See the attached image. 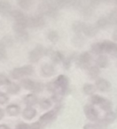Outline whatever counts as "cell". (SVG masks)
Instances as JSON below:
<instances>
[{"label": "cell", "mask_w": 117, "mask_h": 129, "mask_svg": "<svg viewBox=\"0 0 117 129\" xmlns=\"http://www.w3.org/2000/svg\"><path fill=\"white\" fill-rule=\"evenodd\" d=\"M41 72L45 77H51L55 74V68L51 64H43L41 67Z\"/></svg>", "instance_id": "obj_10"}, {"label": "cell", "mask_w": 117, "mask_h": 129, "mask_svg": "<svg viewBox=\"0 0 117 129\" xmlns=\"http://www.w3.org/2000/svg\"><path fill=\"white\" fill-rule=\"evenodd\" d=\"M20 71H21L22 75L24 76H29L34 73V67L31 66V64H27V66H24L22 67H20Z\"/></svg>", "instance_id": "obj_22"}, {"label": "cell", "mask_w": 117, "mask_h": 129, "mask_svg": "<svg viewBox=\"0 0 117 129\" xmlns=\"http://www.w3.org/2000/svg\"><path fill=\"white\" fill-rule=\"evenodd\" d=\"M103 100H104V98L99 95H92L91 97H90V102H91L92 104H95V105L96 104H99V105L102 103Z\"/></svg>", "instance_id": "obj_34"}, {"label": "cell", "mask_w": 117, "mask_h": 129, "mask_svg": "<svg viewBox=\"0 0 117 129\" xmlns=\"http://www.w3.org/2000/svg\"><path fill=\"white\" fill-rule=\"evenodd\" d=\"M38 98L36 95L34 94H29L24 97V103L28 105V107H31L32 105H35L36 104H37Z\"/></svg>", "instance_id": "obj_16"}, {"label": "cell", "mask_w": 117, "mask_h": 129, "mask_svg": "<svg viewBox=\"0 0 117 129\" xmlns=\"http://www.w3.org/2000/svg\"><path fill=\"white\" fill-rule=\"evenodd\" d=\"M8 101V96L4 93H0V104H6Z\"/></svg>", "instance_id": "obj_42"}, {"label": "cell", "mask_w": 117, "mask_h": 129, "mask_svg": "<svg viewBox=\"0 0 117 129\" xmlns=\"http://www.w3.org/2000/svg\"><path fill=\"white\" fill-rule=\"evenodd\" d=\"M20 85H21L22 88H24L25 89L33 91L35 88L36 82L33 81L32 80H30V79H23V80H21V81H20Z\"/></svg>", "instance_id": "obj_17"}, {"label": "cell", "mask_w": 117, "mask_h": 129, "mask_svg": "<svg viewBox=\"0 0 117 129\" xmlns=\"http://www.w3.org/2000/svg\"><path fill=\"white\" fill-rule=\"evenodd\" d=\"M64 94H62L61 92H57V93H54L53 95L52 96V100L55 103H60V101L63 98Z\"/></svg>", "instance_id": "obj_36"}, {"label": "cell", "mask_w": 117, "mask_h": 129, "mask_svg": "<svg viewBox=\"0 0 117 129\" xmlns=\"http://www.w3.org/2000/svg\"><path fill=\"white\" fill-rule=\"evenodd\" d=\"M91 63V57L88 52H83L76 59V64L80 68L88 69Z\"/></svg>", "instance_id": "obj_2"}, {"label": "cell", "mask_w": 117, "mask_h": 129, "mask_svg": "<svg viewBox=\"0 0 117 129\" xmlns=\"http://www.w3.org/2000/svg\"><path fill=\"white\" fill-rule=\"evenodd\" d=\"M109 24H117V10L114 9L106 17Z\"/></svg>", "instance_id": "obj_28"}, {"label": "cell", "mask_w": 117, "mask_h": 129, "mask_svg": "<svg viewBox=\"0 0 117 129\" xmlns=\"http://www.w3.org/2000/svg\"><path fill=\"white\" fill-rule=\"evenodd\" d=\"M91 51L94 54H101L102 53V49H101V43H96L94 44H92L91 46Z\"/></svg>", "instance_id": "obj_35"}, {"label": "cell", "mask_w": 117, "mask_h": 129, "mask_svg": "<svg viewBox=\"0 0 117 129\" xmlns=\"http://www.w3.org/2000/svg\"><path fill=\"white\" fill-rule=\"evenodd\" d=\"M57 114H58V113L54 111V109L52 110V111H48V112H46V113H44L43 115H42L41 118H40V119H39V122L43 125H46V124L50 123L51 121H52V120L56 118Z\"/></svg>", "instance_id": "obj_8"}, {"label": "cell", "mask_w": 117, "mask_h": 129, "mask_svg": "<svg viewBox=\"0 0 117 129\" xmlns=\"http://www.w3.org/2000/svg\"><path fill=\"white\" fill-rule=\"evenodd\" d=\"M7 57V52L6 48L0 46V60H4Z\"/></svg>", "instance_id": "obj_39"}, {"label": "cell", "mask_w": 117, "mask_h": 129, "mask_svg": "<svg viewBox=\"0 0 117 129\" xmlns=\"http://www.w3.org/2000/svg\"><path fill=\"white\" fill-rule=\"evenodd\" d=\"M116 118H117V113L111 111L105 115L104 120L106 121V124H112L116 120Z\"/></svg>", "instance_id": "obj_19"}, {"label": "cell", "mask_w": 117, "mask_h": 129, "mask_svg": "<svg viewBox=\"0 0 117 129\" xmlns=\"http://www.w3.org/2000/svg\"><path fill=\"white\" fill-rule=\"evenodd\" d=\"M32 4H33V2L29 1V0H20V1H19L18 2V5L20 6V7L22 8V9H24V10L30 9Z\"/></svg>", "instance_id": "obj_30"}, {"label": "cell", "mask_w": 117, "mask_h": 129, "mask_svg": "<svg viewBox=\"0 0 117 129\" xmlns=\"http://www.w3.org/2000/svg\"><path fill=\"white\" fill-rule=\"evenodd\" d=\"M36 111L33 107H27L22 111V116L26 119H32L36 117Z\"/></svg>", "instance_id": "obj_14"}, {"label": "cell", "mask_w": 117, "mask_h": 129, "mask_svg": "<svg viewBox=\"0 0 117 129\" xmlns=\"http://www.w3.org/2000/svg\"><path fill=\"white\" fill-rule=\"evenodd\" d=\"M20 107L16 104H11V105H8L6 107V112L8 113L9 116H17L20 113Z\"/></svg>", "instance_id": "obj_18"}, {"label": "cell", "mask_w": 117, "mask_h": 129, "mask_svg": "<svg viewBox=\"0 0 117 129\" xmlns=\"http://www.w3.org/2000/svg\"><path fill=\"white\" fill-rule=\"evenodd\" d=\"M56 86L59 88V89L65 95L67 88H68V79L66 75H59L57 79L53 81Z\"/></svg>", "instance_id": "obj_6"}, {"label": "cell", "mask_w": 117, "mask_h": 129, "mask_svg": "<svg viewBox=\"0 0 117 129\" xmlns=\"http://www.w3.org/2000/svg\"><path fill=\"white\" fill-rule=\"evenodd\" d=\"M73 44L76 47H82L84 43V38L81 35H76L72 39Z\"/></svg>", "instance_id": "obj_25"}, {"label": "cell", "mask_w": 117, "mask_h": 129, "mask_svg": "<svg viewBox=\"0 0 117 129\" xmlns=\"http://www.w3.org/2000/svg\"><path fill=\"white\" fill-rule=\"evenodd\" d=\"M98 27H96V25H91V24H86L83 33H84V35L89 37H93L94 36H96V34L98 33Z\"/></svg>", "instance_id": "obj_13"}, {"label": "cell", "mask_w": 117, "mask_h": 129, "mask_svg": "<svg viewBox=\"0 0 117 129\" xmlns=\"http://www.w3.org/2000/svg\"><path fill=\"white\" fill-rule=\"evenodd\" d=\"M83 111H84V114L86 116V118L89 120H91V121H96L98 120L99 118V113H98L97 110L94 108V106L92 104H85L84 108H83Z\"/></svg>", "instance_id": "obj_4"}, {"label": "cell", "mask_w": 117, "mask_h": 129, "mask_svg": "<svg viewBox=\"0 0 117 129\" xmlns=\"http://www.w3.org/2000/svg\"><path fill=\"white\" fill-rule=\"evenodd\" d=\"M85 27H86V23L83 21H75L72 24V30L76 33V35H80L82 32H83Z\"/></svg>", "instance_id": "obj_15"}, {"label": "cell", "mask_w": 117, "mask_h": 129, "mask_svg": "<svg viewBox=\"0 0 117 129\" xmlns=\"http://www.w3.org/2000/svg\"><path fill=\"white\" fill-rule=\"evenodd\" d=\"M15 37L19 42H26L29 39V34L26 30L19 31L15 33Z\"/></svg>", "instance_id": "obj_23"}, {"label": "cell", "mask_w": 117, "mask_h": 129, "mask_svg": "<svg viewBox=\"0 0 117 129\" xmlns=\"http://www.w3.org/2000/svg\"><path fill=\"white\" fill-rule=\"evenodd\" d=\"M16 129H30V125L26 123H20L16 126Z\"/></svg>", "instance_id": "obj_43"}, {"label": "cell", "mask_w": 117, "mask_h": 129, "mask_svg": "<svg viewBox=\"0 0 117 129\" xmlns=\"http://www.w3.org/2000/svg\"><path fill=\"white\" fill-rule=\"evenodd\" d=\"M102 53H109L113 56H117V44L111 41H103L100 42Z\"/></svg>", "instance_id": "obj_3"}, {"label": "cell", "mask_w": 117, "mask_h": 129, "mask_svg": "<svg viewBox=\"0 0 117 129\" xmlns=\"http://www.w3.org/2000/svg\"><path fill=\"white\" fill-rule=\"evenodd\" d=\"M45 55H48L49 57H51V59L52 60V62L56 63V64L63 62L64 58H65L61 52L55 51V50H50V49H46V53H45Z\"/></svg>", "instance_id": "obj_7"}, {"label": "cell", "mask_w": 117, "mask_h": 129, "mask_svg": "<svg viewBox=\"0 0 117 129\" xmlns=\"http://www.w3.org/2000/svg\"><path fill=\"white\" fill-rule=\"evenodd\" d=\"M108 25H109V22H108L106 17H101L100 19L98 20L96 27H97L98 28H105V27H106Z\"/></svg>", "instance_id": "obj_29"}, {"label": "cell", "mask_w": 117, "mask_h": 129, "mask_svg": "<svg viewBox=\"0 0 117 129\" xmlns=\"http://www.w3.org/2000/svg\"><path fill=\"white\" fill-rule=\"evenodd\" d=\"M116 4H117V2H116Z\"/></svg>", "instance_id": "obj_48"}, {"label": "cell", "mask_w": 117, "mask_h": 129, "mask_svg": "<svg viewBox=\"0 0 117 129\" xmlns=\"http://www.w3.org/2000/svg\"><path fill=\"white\" fill-rule=\"evenodd\" d=\"M20 85L16 84V83H10L8 85L7 88H6V91L9 94H12V95H16L20 92Z\"/></svg>", "instance_id": "obj_20"}, {"label": "cell", "mask_w": 117, "mask_h": 129, "mask_svg": "<svg viewBox=\"0 0 117 129\" xmlns=\"http://www.w3.org/2000/svg\"><path fill=\"white\" fill-rule=\"evenodd\" d=\"M45 24L44 19L42 15H36L33 17H29L28 27H42Z\"/></svg>", "instance_id": "obj_5"}, {"label": "cell", "mask_w": 117, "mask_h": 129, "mask_svg": "<svg viewBox=\"0 0 117 129\" xmlns=\"http://www.w3.org/2000/svg\"><path fill=\"white\" fill-rule=\"evenodd\" d=\"M0 129H9L6 125H0Z\"/></svg>", "instance_id": "obj_46"}, {"label": "cell", "mask_w": 117, "mask_h": 129, "mask_svg": "<svg viewBox=\"0 0 117 129\" xmlns=\"http://www.w3.org/2000/svg\"><path fill=\"white\" fill-rule=\"evenodd\" d=\"M46 53V49L42 45H37L34 50H32L29 54V59L31 63H36L41 59L43 56Z\"/></svg>", "instance_id": "obj_1"}, {"label": "cell", "mask_w": 117, "mask_h": 129, "mask_svg": "<svg viewBox=\"0 0 117 129\" xmlns=\"http://www.w3.org/2000/svg\"><path fill=\"white\" fill-rule=\"evenodd\" d=\"M4 117V111H3L2 109H0V119Z\"/></svg>", "instance_id": "obj_47"}, {"label": "cell", "mask_w": 117, "mask_h": 129, "mask_svg": "<svg viewBox=\"0 0 117 129\" xmlns=\"http://www.w3.org/2000/svg\"><path fill=\"white\" fill-rule=\"evenodd\" d=\"M96 125H97L98 129H106L107 128V124L106 123V121H105L104 119H100L98 121V123L96 124Z\"/></svg>", "instance_id": "obj_38"}, {"label": "cell", "mask_w": 117, "mask_h": 129, "mask_svg": "<svg viewBox=\"0 0 117 129\" xmlns=\"http://www.w3.org/2000/svg\"><path fill=\"white\" fill-rule=\"evenodd\" d=\"M43 89V85L40 82H36V85H35V88L33 91L36 92V93H39Z\"/></svg>", "instance_id": "obj_40"}, {"label": "cell", "mask_w": 117, "mask_h": 129, "mask_svg": "<svg viewBox=\"0 0 117 129\" xmlns=\"http://www.w3.org/2000/svg\"><path fill=\"white\" fill-rule=\"evenodd\" d=\"M83 92H84L86 95H93L96 90V88L94 85L90 84V83H85V84L83 85Z\"/></svg>", "instance_id": "obj_27"}, {"label": "cell", "mask_w": 117, "mask_h": 129, "mask_svg": "<svg viewBox=\"0 0 117 129\" xmlns=\"http://www.w3.org/2000/svg\"><path fill=\"white\" fill-rule=\"evenodd\" d=\"M71 60L72 58L71 57H67V58H64L63 60V66L66 69H68L71 66Z\"/></svg>", "instance_id": "obj_41"}, {"label": "cell", "mask_w": 117, "mask_h": 129, "mask_svg": "<svg viewBox=\"0 0 117 129\" xmlns=\"http://www.w3.org/2000/svg\"><path fill=\"white\" fill-rule=\"evenodd\" d=\"M13 38L9 36H6L1 39L0 41V46L4 47V48H6V47H9L13 44Z\"/></svg>", "instance_id": "obj_26"}, {"label": "cell", "mask_w": 117, "mask_h": 129, "mask_svg": "<svg viewBox=\"0 0 117 129\" xmlns=\"http://www.w3.org/2000/svg\"><path fill=\"white\" fill-rule=\"evenodd\" d=\"M83 129H98L97 125H94V124H86V125L83 126Z\"/></svg>", "instance_id": "obj_44"}, {"label": "cell", "mask_w": 117, "mask_h": 129, "mask_svg": "<svg viewBox=\"0 0 117 129\" xmlns=\"http://www.w3.org/2000/svg\"><path fill=\"white\" fill-rule=\"evenodd\" d=\"M95 88H97L98 89L100 90V91H102V92H106L110 89V88H111V83H110L107 80L101 78V79H99L97 81H96Z\"/></svg>", "instance_id": "obj_9"}, {"label": "cell", "mask_w": 117, "mask_h": 129, "mask_svg": "<svg viewBox=\"0 0 117 129\" xmlns=\"http://www.w3.org/2000/svg\"><path fill=\"white\" fill-rule=\"evenodd\" d=\"M96 67L99 68H106L109 66V60L105 55H99L96 60Z\"/></svg>", "instance_id": "obj_12"}, {"label": "cell", "mask_w": 117, "mask_h": 129, "mask_svg": "<svg viewBox=\"0 0 117 129\" xmlns=\"http://www.w3.org/2000/svg\"><path fill=\"white\" fill-rule=\"evenodd\" d=\"M39 104H40V107H41L43 110H47V109H49V108H51V106H52V101H51L50 99L44 98V99H42V100L40 101Z\"/></svg>", "instance_id": "obj_31"}, {"label": "cell", "mask_w": 117, "mask_h": 129, "mask_svg": "<svg viewBox=\"0 0 117 129\" xmlns=\"http://www.w3.org/2000/svg\"><path fill=\"white\" fill-rule=\"evenodd\" d=\"M112 37H113V41L117 42V28L115 29L114 31H113V36H112Z\"/></svg>", "instance_id": "obj_45"}, {"label": "cell", "mask_w": 117, "mask_h": 129, "mask_svg": "<svg viewBox=\"0 0 117 129\" xmlns=\"http://www.w3.org/2000/svg\"><path fill=\"white\" fill-rule=\"evenodd\" d=\"M99 105H100L101 110H103V111H107V112L111 111L112 108H113V104H112L111 101L107 100V99H105V98Z\"/></svg>", "instance_id": "obj_21"}, {"label": "cell", "mask_w": 117, "mask_h": 129, "mask_svg": "<svg viewBox=\"0 0 117 129\" xmlns=\"http://www.w3.org/2000/svg\"><path fill=\"white\" fill-rule=\"evenodd\" d=\"M9 84H10V81L7 76H6L3 74H0V85L5 86V85H9Z\"/></svg>", "instance_id": "obj_37"}, {"label": "cell", "mask_w": 117, "mask_h": 129, "mask_svg": "<svg viewBox=\"0 0 117 129\" xmlns=\"http://www.w3.org/2000/svg\"><path fill=\"white\" fill-rule=\"evenodd\" d=\"M46 88L47 89L49 90L50 92H52V93H57V92H61L60 89H59V88H58L57 86L55 85V83L53 82V81H52V82H49L48 84L46 85ZM62 93V92H61ZM63 94V93H62Z\"/></svg>", "instance_id": "obj_33"}, {"label": "cell", "mask_w": 117, "mask_h": 129, "mask_svg": "<svg viewBox=\"0 0 117 129\" xmlns=\"http://www.w3.org/2000/svg\"><path fill=\"white\" fill-rule=\"evenodd\" d=\"M0 93H1V92H0Z\"/></svg>", "instance_id": "obj_49"}, {"label": "cell", "mask_w": 117, "mask_h": 129, "mask_svg": "<svg viewBox=\"0 0 117 129\" xmlns=\"http://www.w3.org/2000/svg\"><path fill=\"white\" fill-rule=\"evenodd\" d=\"M11 4L6 1H0V14L2 15H11L12 13Z\"/></svg>", "instance_id": "obj_11"}, {"label": "cell", "mask_w": 117, "mask_h": 129, "mask_svg": "<svg viewBox=\"0 0 117 129\" xmlns=\"http://www.w3.org/2000/svg\"><path fill=\"white\" fill-rule=\"evenodd\" d=\"M47 38L50 40L52 43H57L59 41V34L56 31H51L47 35Z\"/></svg>", "instance_id": "obj_32"}, {"label": "cell", "mask_w": 117, "mask_h": 129, "mask_svg": "<svg viewBox=\"0 0 117 129\" xmlns=\"http://www.w3.org/2000/svg\"><path fill=\"white\" fill-rule=\"evenodd\" d=\"M99 68L97 67H90L88 68V74L91 79H96L99 75Z\"/></svg>", "instance_id": "obj_24"}]
</instances>
